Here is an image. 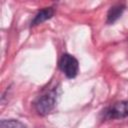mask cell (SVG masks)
<instances>
[{
    "label": "cell",
    "mask_w": 128,
    "mask_h": 128,
    "mask_svg": "<svg viewBox=\"0 0 128 128\" xmlns=\"http://www.w3.org/2000/svg\"><path fill=\"white\" fill-rule=\"evenodd\" d=\"M56 102L57 92L55 89L50 90L49 92L43 94L37 99V101L35 102V110L40 115H47L51 111H53V109L56 106Z\"/></svg>",
    "instance_id": "obj_1"
},
{
    "label": "cell",
    "mask_w": 128,
    "mask_h": 128,
    "mask_svg": "<svg viewBox=\"0 0 128 128\" xmlns=\"http://www.w3.org/2000/svg\"><path fill=\"white\" fill-rule=\"evenodd\" d=\"M0 128H27V127L19 120L4 119L0 122Z\"/></svg>",
    "instance_id": "obj_6"
},
{
    "label": "cell",
    "mask_w": 128,
    "mask_h": 128,
    "mask_svg": "<svg viewBox=\"0 0 128 128\" xmlns=\"http://www.w3.org/2000/svg\"><path fill=\"white\" fill-rule=\"evenodd\" d=\"M54 15V9L52 7H46L44 9H41L38 11V13L34 16L33 20L31 21V26H37L46 20H49Z\"/></svg>",
    "instance_id": "obj_4"
},
{
    "label": "cell",
    "mask_w": 128,
    "mask_h": 128,
    "mask_svg": "<svg viewBox=\"0 0 128 128\" xmlns=\"http://www.w3.org/2000/svg\"><path fill=\"white\" fill-rule=\"evenodd\" d=\"M124 10H125V6L123 4H117L112 6L107 13V23L113 24L115 21H117L121 17Z\"/></svg>",
    "instance_id": "obj_5"
},
{
    "label": "cell",
    "mask_w": 128,
    "mask_h": 128,
    "mask_svg": "<svg viewBox=\"0 0 128 128\" xmlns=\"http://www.w3.org/2000/svg\"><path fill=\"white\" fill-rule=\"evenodd\" d=\"M59 68L67 78H75L79 72V62L71 54L65 53L59 60Z\"/></svg>",
    "instance_id": "obj_2"
},
{
    "label": "cell",
    "mask_w": 128,
    "mask_h": 128,
    "mask_svg": "<svg viewBox=\"0 0 128 128\" xmlns=\"http://www.w3.org/2000/svg\"><path fill=\"white\" fill-rule=\"evenodd\" d=\"M107 119H119L128 116V100L116 102L104 112Z\"/></svg>",
    "instance_id": "obj_3"
}]
</instances>
